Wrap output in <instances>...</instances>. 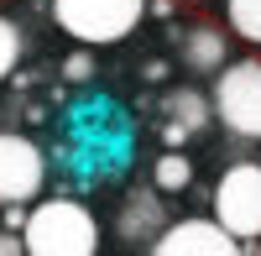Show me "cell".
Returning <instances> with one entry per match:
<instances>
[{
  "label": "cell",
  "mask_w": 261,
  "mask_h": 256,
  "mask_svg": "<svg viewBox=\"0 0 261 256\" xmlns=\"http://www.w3.org/2000/svg\"><path fill=\"white\" fill-rule=\"evenodd\" d=\"M21 236H27V256H94L99 251V220L89 215L84 199L53 194V199L27 204Z\"/></svg>",
  "instance_id": "1"
},
{
  "label": "cell",
  "mask_w": 261,
  "mask_h": 256,
  "mask_svg": "<svg viewBox=\"0 0 261 256\" xmlns=\"http://www.w3.org/2000/svg\"><path fill=\"white\" fill-rule=\"evenodd\" d=\"M63 37L79 47H115L151 16V0H47Z\"/></svg>",
  "instance_id": "2"
},
{
  "label": "cell",
  "mask_w": 261,
  "mask_h": 256,
  "mask_svg": "<svg viewBox=\"0 0 261 256\" xmlns=\"http://www.w3.org/2000/svg\"><path fill=\"white\" fill-rule=\"evenodd\" d=\"M214 120L241 141H261V58H230L209 84Z\"/></svg>",
  "instance_id": "3"
},
{
  "label": "cell",
  "mask_w": 261,
  "mask_h": 256,
  "mask_svg": "<svg viewBox=\"0 0 261 256\" xmlns=\"http://www.w3.org/2000/svg\"><path fill=\"white\" fill-rule=\"evenodd\" d=\"M209 215L241 246H261V162H230L209 194Z\"/></svg>",
  "instance_id": "4"
},
{
  "label": "cell",
  "mask_w": 261,
  "mask_h": 256,
  "mask_svg": "<svg viewBox=\"0 0 261 256\" xmlns=\"http://www.w3.org/2000/svg\"><path fill=\"white\" fill-rule=\"evenodd\" d=\"M42 188H47V152L21 131H0V209L37 204Z\"/></svg>",
  "instance_id": "5"
},
{
  "label": "cell",
  "mask_w": 261,
  "mask_h": 256,
  "mask_svg": "<svg viewBox=\"0 0 261 256\" xmlns=\"http://www.w3.org/2000/svg\"><path fill=\"white\" fill-rule=\"evenodd\" d=\"M146 251H151V256H241L246 246L235 241L214 215H188V220L162 225L157 236H151Z\"/></svg>",
  "instance_id": "6"
},
{
  "label": "cell",
  "mask_w": 261,
  "mask_h": 256,
  "mask_svg": "<svg viewBox=\"0 0 261 256\" xmlns=\"http://www.w3.org/2000/svg\"><path fill=\"white\" fill-rule=\"evenodd\" d=\"M178 53H183V63L193 73H209L214 79L230 63V37H225V27H188L178 37Z\"/></svg>",
  "instance_id": "7"
},
{
  "label": "cell",
  "mask_w": 261,
  "mask_h": 256,
  "mask_svg": "<svg viewBox=\"0 0 261 256\" xmlns=\"http://www.w3.org/2000/svg\"><path fill=\"white\" fill-rule=\"evenodd\" d=\"M162 220H167V209H162V188H157V194H130L125 215H120V236L151 246V236L162 230Z\"/></svg>",
  "instance_id": "8"
},
{
  "label": "cell",
  "mask_w": 261,
  "mask_h": 256,
  "mask_svg": "<svg viewBox=\"0 0 261 256\" xmlns=\"http://www.w3.org/2000/svg\"><path fill=\"white\" fill-rule=\"evenodd\" d=\"M167 120L188 125V131H204V125L214 120V99L199 94V89H172L167 94Z\"/></svg>",
  "instance_id": "9"
},
{
  "label": "cell",
  "mask_w": 261,
  "mask_h": 256,
  "mask_svg": "<svg viewBox=\"0 0 261 256\" xmlns=\"http://www.w3.org/2000/svg\"><path fill=\"white\" fill-rule=\"evenodd\" d=\"M193 183V162L183 146H167V152L151 162V188H162V194H183V188Z\"/></svg>",
  "instance_id": "10"
},
{
  "label": "cell",
  "mask_w": 261,
  "mask_h": 256,
  "mask_svg": "<svg viewBox=\"0 0 261 256\" xmlns=\"http://www.w3.org/2000/svg\"><path fill=\"white\" fill-rule=\"evenodd\" d=\"M225 27L246 47H261V0H225Z\"/></svg>",
  "instance_id": "11"
},
{
  "label": "cell",
  "mask_w": 261,
  "mask_h": 256,
  "mask_svg": "<svg viewBox=\"0 0 261 256\" xmlns=\"http://www.w3.org/2000/svg\"><path fill=\"white\" fill-rule=\"evenodd\" d=\"M21 53H27V32H21V21L0 16V84L21 68Z\"/></svg>",
  "instance_id": "12"
},
{
  "label": "cell",
  "mask_w": 261,
  "mask_h": 256,
  "mask_svg": "<svg viewBox=\"0 0 261 256\" xmlns=\"http://www.w3.org/2000/svg\"><path fill=\"white\" fill-rule=\"evenodd\" d=\"M89 79H94V53L89 47H79V53L63 58V84H89Z\"/></svg>",
  "instance_id": "13"
},
{
  "label": "cell",
  "mask_w": 261,
  "mask_h": 256,
  "mask_svg": "<svg viewBox=\"0 0 261 256\" xmlns=\"http://www.w3.org/2000/svg\"><path fill=\"white\" fill-rule=\"evenodd\" d=\"M21 251H27V236H21V230H0V256H21Z\"/></svg>",
  "instance_id": "14"
},
{
  "label": "cell",
  "mask_w": 261,
  "mask_h": 256,
  "mask_svg": "<svg viewBox=\"0 0 261 256\" xmlns=\"http://www.w3.org/2000/svg\"><path fill=\"white\" fill-rule=\"evenodd\" d=\"M188 136H193V131H188V125H178V120H167V125H162V141H167V146H183Z\"/></svg>",
  "instance_id": "15"
}]
</instances>
